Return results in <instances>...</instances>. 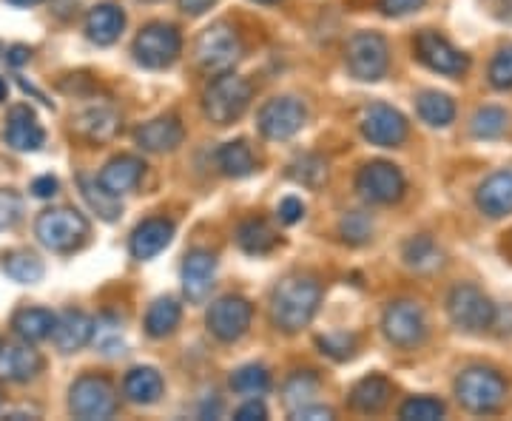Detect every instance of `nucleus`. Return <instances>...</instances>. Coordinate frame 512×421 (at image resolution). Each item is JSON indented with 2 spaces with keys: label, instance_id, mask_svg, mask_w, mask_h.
<instances>
[{
  "label": "nucleus",
  "instance_id": "obj_1",
  "mask_svg": "<svg viewBox=\"0 0 512 421\" xmlns=\"http://www.w3.org/2000/svg\"><path fill=\"white\" fill-rule=\"evenodd\" d=\"M319 302H322V288L311 276H285L271 296V319L279 330L296 333L311 325V319L319 311Z\"/></svg>",
  "mask_w": 512,
  "mask_h": 421
},
{
  "label": "nucleus",
  "instance_id": "obj_2",
  "mask_svg": "<svg viewBox=\"0 0 512 421\" xmlns=\"http://www.w3.org/2000/svg\"><path fill=\"white\" fill-rule=\"evenodd\" d=\"M456 399L464 410L487 416L507 402V382L490 367H470L456 379Z\"/></svg>",
  "mask_w": 512,
  "mask_h": 421
},
{
  "label": "nucleus",
  "instance_id": "obj_3",
  "mask_svg": "<svg viewBox=\"0 0 512 421\" xmlns=\"http://www.w3.org/2000/svg\"><path fill=\"white\" fill-rule=\"evenodd\" d=\"M35 234L43 248L57 251V254H69L89 237V220L72 208H52L37 217Z\"/></svg>",
  "mask_w": 512,
  "mask_h": 421
},
{
  "label": "nucleus",
  "instance_id": "obj_4",
  "mask_svg": "<svg viewBox=\"0 0 512 421\" xmlns=\"http://www.w3.org/2000/svg\"><path fill=\"white\" fill-rule=\"evenodd\" d=\"M251 103V83L234 72L220 74L205 92V114L217 126H231Z\"/></svg>",
  "mask_w": 512,
  "mask_h": 421
},
{
  "label": "nucleus",
  "instance_id": "obj_5",
  "mask_svg": "<svg viewBox=\"0 0 512 421\" xmlns=\"http://www.w3.org/2000/svg\"><path fill=\"white\" fill-rule=\"evenodd\" d=\"M69 410L74 419L103 421L117 413V390L106 376L86 373L69 390Z\"/></svg>",
  "mask_w": 512,
  "mask_h": 421
},
{
  "label": "nucleus",
  "instance_id": "obj_6",
  "mask_svg": "<svg viewBox=\"0 0 512 421\" xmlns=\"http://www.w3.org/2000/svg\"><path fill=\"white\" fill-rule=\"evenodd\" d=\"M447 313H450V322L458 330H467V333L487 330L495 322V305L490 302V296L476 285H467V282L450 291Z\"/></svg>",
  "mask_w": 512,
  "mask_h": 421
},
{
  "label": "nucleus",
  "instance_id": "obj_7",
  "mask_svg": "<svg viewBox=\"0 0 512 421\" xmlns=\"http://www.w3.org/2000/svg\"><path fill=\"white\" fill-rule=\"evenodd\" d=\"M348 69L356 80H365V83H376L382 80L387 72V63H390V49H387V40L376 32H359L348 40Z\"/></svg>",
  "mask_w": 512,
  "mask_h": 421
},
{
  "label": "nucleus",
  "instance_id": "obj_8",
  "mask_svg": "<svg viewBox=\"0 0 512 421\" xmlns=\"http://www.w3.org/2000/svg\"><path fill=\"white\" fill-rule=\"evenodd\" d=\"M180 32L168 23H148L134 40V57L146 69H168L180 55Z\"/></svg>",
  "mask_w": 512,
  "mask_h": 421
},
{
  "label": "nucleus",
  "instance_id": "obj_9",
  "mask_svg": "<svg viewBox=\"0 0 512 421\" xmlns=\"http://www.w3.org/2000/svg\"><path fill=\"white\" fill-rule=\"evenodd\" d=\"M194 52H197V63L205 72H228L242 57V43L228 23H214L211 29L202 32Z\"/></svg>",
  "mask_w": 512,
  "mask_h": 421
},
{
  "label": "nucleus",
  "instance_id": "obj_10",
  "mask_svg": "<svg viewBox=\"0 0 512 421\" xmlns=\"http://www.w3.org/2000/svg\"><path fill=\"white\" fill-rule=\"evenodd\" d=\"M308 120V111L293 97H274L259 109V131L268 140H291Z\"/></svg>",
  "mask_w": 512,
  "mask_h": 421
},
{
  "label": "nucleus",
  "instance_id": "obj_11",
  "mask_svg": "<svg viewBox=\"0 0 512 421\" xmlns=\"http://www.w3.org/2000/svg\"><path fill=\"white\" fill-rule=\"evenodd\" d=\"M251 316L254 308L248 299L242 296H222L211 308H208V330L220 339V342H237L239 336H245V330L251 328Z\"/></svg>",
  "mask_w": 512,
  "mask_h": 421
},
{
  "label": "nucleus",
  "instance_id": "obj_12",
  "mask_svg": "<svg viewBox=\"0 0 512 421\" xmlns=\"http://www.w3.org/2000/svg\"><path fill=\"white\" fill-rule=\"evenodd\" d=\"M382 328L396 348H416L427 336V319L416 302H396L384 311Z\"/></svg>",
  "mask_w": 512,
  "mask_h": 421
},
{
  "label": "nucleus",
  "instance_id": "obj_13",
  "mask_svg": "<svg viewBox=\"0 0 512 421\" xmlns=\"http://www.w3.org/2000/svg\"><path fill=\"white\" fill-rule=\"evenodd\" d=\"M356 188L362 191V197L379 205H390V202L402 200L404 194V174L393 163H367L359 177H356Z\"/></svg>",
  "mask_w": 512,
  "mask_h": 421
},
{
  "label": "nucleus",
  "instance_id": "obj_14",
  "mask_svg": "<svg viewBox=\"0 0 512 421\" xmlns=\"http://www.w3.org/2000/svg\"><path fill=\"white\" fill-rule=\"evenodd\" d=\"M362 134L373 146L396 148L407 140V120L402 111H396L387 103H373L362 114Z\"/></svg>",
  "mask_w": 512,
  "mask_h": 421
},
{
  "label": "nucleus",
  "instance_id": "obj_15",
  "mask_svg": "<svg viewBox=\"0 0 512 421\" xmlns=\"http://www.w3.org/2000/svg\"><path fill=\"white\" fill-rule=\"evenodd\" d=\"M416 52H419V60L439 74H450V77H458L470 69V57L461 55L456 46L441 37L439 32H421L416 37Z\"/></svg>",
  "mask_w": 512,
  "mask_h": 421
},
{
  "label": "nucleus",
  "instance_id": "obj_16",
  "mask_svg": "<svg viewBox=\"0 0 512 421\" xmlns=\"http://www.w3.org/2000/svg\"><path fill=\"white\" fill-rule=\"evenodd\" d=\"M40 370H43V356L29 342L0 345V382L23 385V382H32Z\"/></svg>",
  "mask_w": 512,
  "mask_h": 421
},
{
  "label": "nucleus",
  "instance_id": "obj_17",
  "mask_svg": "<svg viewBox=\"0 0 512 421\" xmlns=\"http://www.w3.org/2000/svg\"><path fill=\"white\" fill-rule=\"evenodd\" d=\"M217 276V257L211 251H191L183 262V291L185 296L200 305L208 299Z\"/></svg>",
  "mask_w": 512,
  "mask_h": 421
},
{
  "label": "nucleus",
  "instance_id": "obj_18",
  "mask_svg": "<svg viewBox=\"0 0 512 421\" xmlns=\"http://www.w3.org/2000/svg\"><path fill=\"white\" fill-rule=\"evenodd\" d=\"M94 336V319L83 311H63L55 316V328H52V342L60 353H74V350L86 348Z\"/></svg>",
  "mask_w": 512,
  "mask_h": 421
},
{
  "label": "nucleus",
  "instance_id": "obj_19",
  "mask_svg": "<svg viewBox=\"0 0 512 421\" xmlns=\"http://www.w3.org/2000/svg\"><path fill=\"white\" fill-rule=\"evenodd\" d=\"M72 129L89 143H109L120 131V114L114 106H92L74 117Z\"/></svg>",
  "mask_w": 512,
  "mask_h": 421
},
{
  "label": "nucleus",
  "instance_id": "obj_20",
  "mask_svg": "<svg viewBox=\"0 0 512 421\" xmlns=\"http://www.w3.org/2000/svg\"><path fill=\"white\" fill-rule=\"evenodd\" d=\"M185 131L180 126L177 117H157L151 123H143L140 129L134 131V140L143 151L151 154H165V151H174V148L183 143Z\"/></svg>",
  "mask_w": 512,
  "mask_h": 421
},
{
  "label": "nucleus",
  "instance_id": "obj_21",
  "mask_svg": "<svg viewBox=\"0 0 512 421\" xmlns=\"http://www.w3.org/2000/svg\"><path fill=\"white\" fill-rule=\"evenodd\" d=\"M6 143L18 151H37L46 143V131L29 106H15L6 117Z\"/></svg>",
  "mask_w": 512,
  "mask_h": 421
},
{
  "label": "nucleus",
  "instance_id": "obj_22",
  "mask_svg": "<svg viewBox=\"0 0 512 421\" xmlns=\"http://www.w3.org/2000/svg\"><path fill=\"white\" fill-rule=\"evenodd\" d=\"M476 202L478 208L493 220L512 214V168L495 171L493 177H487L478 188Z\"/></svg>",
  "mask_w": 512,
  "mask_h": 421
},
{
  "label": "nucleus",
  "instance_id": "obj_23",
  "mask_svg": "<svg viewBox=\"0 0 512 421\" xmlns=\"http://www.w3.org/2000/svg\"><path fill=\"white\" fill-rule=\"evenodd\" d=\"M174 237V225L168 220H146L140 222L131 234V242H128V251L131 257L146 262V259H154L160 251H165V245Z\"/></svg>",
  "mask_w": 512,
  "mask_h": 421
},
{
  "label": "nucleus",
  "instance_id": "obj_24",
  "mask_svg": "<svg viewBox=\"0 0 512 421\" xmlns=\"http://www.w3.org/2000/svg\"><path fill=\"white\" fill-rule=\"evenodd\" d=\"M143 168H146L143 160L123 154V157H114L111 163H106V168L97 174V183L103 185L111 197H123V194H128L134 185L140 183Z\"/></svg>",
  "mask_w": 512,
  "mask_h": 421
},
{
  "label": "nucleus",
  "instance_id": "obj_25",
  "mask_svg": "<svg viewBox=\"0 0 512 421\" xmlns=\"http://www.w3.org/2000/svg\"><path fill=\"white\" fill-rule=\"evenodd\" d=\"M123 29H126V15L114 3L94 6L92 12H89V18H86V35L97 46H111L117 37L123 35Z\"/></svg>",
  "mask_w": 512,
  "mask_h": 421
},
{
  "label": "nucleus",
  "instance_id": "obj_26",
  "mask_svg": "<svg viewBox=\"0 0 512 421\" xmlns=\"http://www.w3.org/2000/svg\"><path fill=\"white\" fill-rule=\"evenodd\" d=\"M390 396H393V387L384 376H365L350 390V407L359 413H379L384 404L390 402Z\"/></svg>",
  "mask_w": 512,
  "mask_h": 421
},
{
  "label": "nucleus",
  "instance_id": "obj_27",
  "mask_svg": "<svg viewBox=\"0 0 512 421\" xmlns=\"http://www.w3.org/2000/svg\"><path fill=\"white\" fill-rule=\"evenodd\" d=\"M123 393L128 402L154 404L163 396V376L154 367H134V370H128Z\"/></svg>",
  "mask_w": 512,
  "mask_h": 421
},
{
  "label": "nucleus",
  "instance_id": "obj_28",
  "mask_svg": "<svg viewBox=\"0 0 512 421\" xmlns=\"http://www.w3.org/2000/svg\"><path fill=\"white\" fill-rule=\"evenodd\" d=\"M12 328H15V333H18L23 342L35 345V342H43V339L52 336L55 313L43 311V308H23V311L15 313Z\"/></svg>",
  "mask_w": 512,
  "mask_h": 421
},
{
  "label": "nucleus",
  "instance_id": "obj_29",
  "mask_svg": "<svg viewBox=\"0 0 512 421\" xmlns=\"http://www.w3.org/2000/svg\"><path fill=\"white\" fill-rule=\"evenodd\" d=\"M217 165L222 168V174H228L234 180H242V177L254 174L256 160L254 154H251V146L245 140H234V143H225L217 151Z\"/></svg>",
  "mask_w": 512,
  "mask_h": 421
},
{
  "label": "nucleus",
  "instance_id": "obj_30",
  "mask_svg": "<svg viewBox=\"0 0 512 421\" xmlns=\"http://www.w3.org/2000/svg\"><path fill=\"white\" fill-rule=\"evenodd\" d=\"M237 242L245 254H251V257H262V254H268V251H274L276 234L271 231V225H268V222L248 220L239 225Z\"/></svg>",
  "mask_w": 512,
  "mask_h": 421
},
{
  "label": "nucleus",
  "instance_id": "obj_31",
  "mask_svg": "<svg viewBox=\"0 0 512 421\" xmlns=\"http://www.w3.org/2000/svg\"><path fill=\"white\" fill-rule=\"evenodd\" d=\"M180 316H183V311L174 299H157L146 313V333L154 339H163L180 325Z\"/></svg>",
  "mask_w": 512,
  "mask_h": 421
},
{
  "label": "nucleus",
  "instance_id": "obj_32",
  "mask_svg": "<svg viewBox=\"0 0 512 421\" xmlns=\"http://www.w3.org/2000/svg\"><path fill=\"white\" fill-rule=\"evenodd\" d=\"M419 117L427 123V126H436V129H444L453 123L456 117V103L441 92H424L419 97Z\"/></svg>",
  "mask_w": 512,
  "mask_h": 421
},
{
  "label": "nucleus",
  "instance_id": "obj_33",
  "mask_svg": "<svg viewBox=\"0 0 512 421\" xmlns=\"http://www.w3.org/2000/svg\"><path fill=\"white\" fill-rule=\"evenodd\" d=\"M404 262L410 268H416L421 274L439 271L441 268V251L439 245L430 237H413L404 245Z\"/></svg>",
  "mask_w": 512,
  "mask_h": 421
},
{
  "label": "nucleus",
  "instance_id": "obj_34",
  "mask_svg": "<svg viewBox=\"0 0 512 421\" xmlns=\"http://www.w3.org/2000/svg\"><path fill=\"white\" fill-rule=\"evenodd\" d=\"M80 191H83V197L86 202L92 205L94 211L103 217L106 222H114L120 217V211H123V205H120V197H111L109 191L103 188V185L97 183V180H89V177H80Z\"/></svg>",
  "mask_w": 512,
  "mask_h": 421
},
{
  "label": "nucleus",
  "instance_id": "obj_35",
  "mask_svg": "<svg viewBox=\"0 0 512 421\" xmlns=\"http://www.w3.org/2000/svg\"><path fill=\"white\" fill-rule=\"evenodd\" d=\"M510 129V114L498 106H484L473 114V134L478 140H498Z\"/></svg>",
  "mask_w": 512,
  "mask_h": 421
},
{
  "label": "nucleus",
  "instance_id": "obj_36",
  "mask_svg": "<svg viewBox=\"0 0 512 421\" xmlns=\"http://www.w3.org/2000/svg\"><path fill=\"white\" fill-rule=\"evenodd\" d=\"M3 271L6 276H12L20 285H35L43 279V262L35 254H26V251H15L3 259Z\"/></svg>",
  "mask_w": 512,
  "mask_h": 421
},
{
  "label": "nucleus",
  "instance_id": "obj_37",
  "mask_svg": "<svg viewBox=\"0 0 512 421\" xmlns=\"http://www.w3.org/2000/svg\"><path fill=\"white\" fill-rule=\"evenodd\" d=\"M291 177L305 188H322L328 180V163L316 154H305L291 165Z\"/></svg>",
  "mask_w": 512,
  "mask_h": 421
},
{
  "label": "nucleus",
  "instance_id": "obj_38",
  "mask_svg": "<svg viewBox=\"0 0 512 421\" xmlns=\"http://www.w3.org/2000/svg\"><path fill=\"white\" fill-rule=\"evenodd\" d=\"M231 387L242 393V396H262L271 387V376L262 365L239 367L237 373L231 376Z\"/></svg>",
  "mask_w": 512,
  "mask_h": 421
},
{
  "label": "nucleus",
  "instance_id": "obj_39",
  "mask_svg": "<svg viewBox=\"0 0 512 421\" xmlns=\"http://www.w3.org/2000/svg\"><path fill=\"white\" fill-rule=\"evenodd\" d=\"M94 345L100 348V353L106 356H117L123 353V336H120V322L117 316H103L94 322Z\"/></svg>",
  "mask_w": 512,
  "mask_h": 421
},
{
  "label": "nucleus",
  "instance_id": "obj_40",
  "mask_svg": "<svg viewBox=\"0 0 512 421\" xmlns=\"http://www.w3.org/2000/svg\"><path fill=\"white\" fill-rule=\"evenodd\" d=\"M316 390H319V379L313 373H296V376L288 379V385H285V404L291 407L293 413L296 407L311 404Z\"/></svg>",
  "mask_w": 512,
  "mask_h": 421
},
{
  "label": "nucleus",
  "instance_id": "obj_41",
  "mask_svg": "<svg viewBox=\"0 0 512 421\" xmlns=\"http://www.w3.org/2000/svg\"><path fill=\"white\" fill-rule=\"evenodd\" d=\"M399 416L404 421H436L444 416V402L433 399V396H416V399L402 404Z\"/></svg>",
  "mask_w": 512,
  "mask_h": 421
},
{
  "label": "nucleus",
  "instance_id": "obj_42",
  "mask_svg": "<svg viewBox=\"0 0 512 421\" xmlns=\"http://www.w3.org/2000/svg\"><path fill=\"white\" fill-rule=\"evenodd\" d=\"M339 234L350 245H365L367 239L373 237V220L367 214H362V211H353V214H348L345 220L339 222Z\"/></svg>",
  "mask_w": 512,
  "mask_h": 421
},
{
  "label": "nucleus",
  "instance_id": "obj_43",
  "mask_svg": "<svg viewBox=\"0 0 512 421\" xmlns=\"http://www.w3.org/2000/svg\"><path fill=\"white\" fill-rule=\"evenodd\" d=\"M316 345L322 348V353H328L330 359L345 362L356 353V336L353 333H328V336H319Z\"/></svg>",
  "mask_w": 512,
  "mask_h": 421
},
{
  "label": "nucleus",
  "instance_id": "obj_44",
  "mask_svg": "<svg viewBox=\"0 0 512 421\" xmlns=\"http://www.w3.org/2000/svg\"><path fill=\"white\" fill-rule=\"evenodd\" d=\"M490 83L495 89H512V43L504 46L490 63Z\"/></svg>",
  "mask_w": 512,
  "mask_h": 421
},
{
  "label": "nucleus",
  "instance_id": "obj_45",
  "mask_svg": "<svg viewBox=\"0 0 512 421\" xmlns=\"http://www.w3.org/2000/svg\"><path fill=\"white\" fill-rule=\"evenodd\" d=\"M23 217V197L18 191H6L0 188V231L12 228Z\"/></svg>",
  "mask_w": 512,
  "mask_h": 421
},
{
  "label": "nucleus",
  "instance_id": "obj_46",
  "mask_svg": "<svg viewBox=\"0 0 512 421\" xmlns=\"http://www.w3.org/2000/svg\"><path fill=\"white\" fill-rule=\"evenodd\" d=\"M424 6V0H379V9H382L387 18H402V15H410Z\"/></svg>",
  "mask_w": 512,
  "mask_h": 421
},
{
  "label": "nucleus",
  "instance_id": "obj_47",
  "mask_svg": "<svg viewBox=\"0 0 512 421\" xmlns=\"http://www.w3.org/2000/svg\"><path fill=\"white\" fill-rule=\"evenodd\" d=\"M302 217H305V205H302V200L285 197V200L279 202V220L285 222V225H293V222H299Z\"/></svg>",
  "mask_w": 512,
  "mask_h": 421
},
{
  "label": "nucleus",
  "instance_id": "obj_48",
  "mask_svg": "<svg viewBox=\"0 0 512 421\" xmlns=\"http://www.w3.org/2000/svg\"><path fill=\"white\" fill-rule=\"evenodd\" d=\"M293 419H308V421H316V419H333V410L330 407H319V404H302V407H296L291 413Z\"/></svg>",
  "mask_w": 512,
  "mask_h": 421
},
{
  "label": "nucleus",
  "instance_id": "obj_49",
  "mask_svg": "<svg viewBox=\"0 0 512 421\" xmlns=\"http://www.w3.org/2000/svg\"><path fill=\"white\" fill-rule=\"evenodd\" d=\"M262 419H268V410H265V404L256 402V399L245 402L237 410V421H262Z\"/></svg>",
  "mask_w": 512,
  "mask_h": 421
},
{
  "label": "nucleus",
  "instance_id": "obj_50",
  "mask_svg": "<svg viewBox=\"0 0 512 421\" xmlns=\"http://www.w3.org/2000/svg\"><path fill=\"white\" fill-rule=\"evenodd\" d=\"M32 194H35V197H40V200H49V197H55L57 180L55 177H37L35 183H32Z\"/></svg>",
  "mask_w": 512,
  "mask_h": 421
},
{
  "label": "nucleus",
  "instance_id": "obj_51",
  "mask_svg": "<svg viewBox=\"0 0 512 421\" xmlns=\"http://www.w3.org/2000/svg\"><path fill=\"white\" fill-rule=\"evenodd\" d=\"M214 3H217V0H180V9H183L185 15L197 18V15H205Z\"/></svg>",
  "mask_w": 512,
  "mask_h": 421
},
{
  "label": "nucleus",
  "instance_id": "obj_52",
  "mask_svg": "<svg viewBox=\"0 0 512 421\" xmlns=\"http://www.w3.org/2000/svg\"><path fill=\"white\" fill-rule=\"evenodd\" d=\"M29 57H32V52H29L26 46H12V49L6 52L9 66H23V63H29Z\"/></svg>",
  "mask_w": 512,
  "mask_h": 421
},
{
  "label": "nucleus",
  "instance_id": "obj_53",
  "mask_svg": "<svg viewBox=\"0 0 512 421\" xmlns=\"http://www.w3.org/2000/svg\"><path fill=\"white\" fill-rule=\"evenodd\" d=\"M501 9H504V12H501V18L512 20V0H501Z\"/></svg>",
  "mask_w": 512,
  "mask_h": 421
},
{
  "label": "nucleus",
  "instance_id": "obj_54",
  "mask_svg": "<svg viewBox=\"0 0 512 421\" xmlns=\"http://www.w3.org/2000/svg\"><path fill=\"white\" fill-rule=\"evenodd\" d=\"M9 3H15V6H37V3H43V0H9Z\"/></svg>",
  "mask_w": 512,
  "mask_h": 421
},
{
  "label": "nucleus",
  "instance_id": "obj_55",
  "mask_svg": "<svg viewBox=\"0 0 512 421\" xmlns=\"http://www.w3.org/2000/svg\"><path fill=\"white\" fill-rule=\"evenodd\" d=\"M3 100H6V83L0 80V103H3Z\"/></svg>",
  "mask_w": 512,
  "mask_h": 421
},
{
  "label": "nucleus",
  "instance_id": "obj_56",
  "mask_svg": "<svg viewBox=\"0 0 512 421\" xmlns=\"http://www.w3.org/2000/svg\"><path fill=\"white\" fill-rule=\"evenodd\" d=\"M256 3H276V0H256Z\"/></svg>",
  "mask_w": 512,
  "mask_h": 421
},
{
  "label": "nucleus",
  "instance_id": "obj_57",
  "mask_svg": "<svg viewBox=\"0 0 512 421\" xmlns=\"http://www.w3.org/2000/svg\"><path fill=\"white\" fill-rule=\"evenodd\" d=\"M143 3H157V0H143Z\"/></svg>",
  "mask_w": 512,
  "mask_h": 421
}]
</instances>
